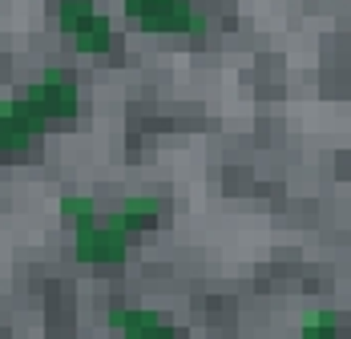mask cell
<instances>
[{
    "instance_id": "7a4b0ae2",
    "label": "cell",
    "mask_w": 351,
    "mask_h": 339,
    "mask_svg": "<svg viewBox=\"0 0 351 339\" xmlns=\"http://www.w3.org/2000/svg\"><path fill=\"white\" fill-rule=\"evenodd\" d=\"M57 21L69 33V40L81 53H109L113 45V25L101 8H93L89 0H57Z\"/></svg>"
},
{
    "instance_id": "3957f363",
    "label": "cell",
    "mask_w": 351,
    "mask_h": 339,
    "mask_svg": "<svg viewBox=\"0 0 351 339\" xmlns=\"http://www.w3.org/2000/svg\"><path fill=\"white\" fill-rule=\"evenodd\" d=\"M25 105L33 109L40 121H53V117H73L77 105H81V93H77V81H73L65 69L49 65L40 73V81H33L25 93Z\"/></svg>"
},
{
    "instance_id": "ba28073f",
    "label": "cell",
    "mask_w": 351,
    "mask_h": 339,
    "mask_svg": "<svg viewBox=\"0 0 351 339\" xmlns=\"http://www.w3.org/2000/svg\"><path fill=\"white\" fill-rule=\"evenodd\" d=\"M158 214H162V198H154V194H130L125 202L117 206L113 218H117L125 231H138V226H149Z\"/></svg>"
},
{
    "instance_id": "277c9868",
    "label": "cell",
    "mask_w": 351,
    "mask_h": 339,
    "mask_svg": "<svg viewBox=\"0 0 351 339\" xmlns=\"http://www.w3.org/2000/svg\"><path fill=\"white\" fill-rule=\"evenodd\" d=\"M73 250L77 259L85 263H121L125 250H130V231L117 222V218H106V222H77L73 226Z\"/></svg>"
},
{
    "instance_id": "5b68a950",
    "label": "cell",
    "mask_w": 351,
    "mask_h": 339,
    "mask_svg": "<svg viewBox=\"0 0 351 339\" xmlns=\"http://www.w3.org/2000/svg\"><path fill=\"white\" fill-rule=\"evenodd\" d=\"M45 130V121L25 105V97H8L0 102V154H21L29 150V141Z\"/></svg>"
},
{
    "instance_id": "6da1fadb",
    "label": "cell",
    "mask_w": 351,
    "mask_h": 339,
    "mask_svg": "<svg viewBox=\"0 0 351 339\" xmlns=\"http://www.w3.org/2000/svg\"><path fill=\"white\" fill-rule=\"evenodd\" d=\"M121 4L149 33H182V36L206 33V16L194 8V0H121Z\"/></svg>"
},
{
    "instance_id": "9c48e42d",
    "label": "cell",
    "mask_w": 351,
    "mask_h": 339,
    "mask_svg": "<svg viewBox=\"0 0 351 339\" xmlns=\"http://www.w3.org/2000/svg\"><path fill=\"white\" fill-rule=\"evenodd\" d=\"M61 214L69 218L73 226H77V222H93V218H97V202H93L89 194H65V198H61Z\"/></svg>"
},
{
    "instance_id": "8992f818",
    "label": "cell",
    "mask_w": 351,
    "mask_h": 339,
    "mask_svg": "<svg viewBox=\"0 0 351 339\" xmlns=\"http://www.w3.org/2000/svg\"><path fill=\"white\" fill-rule=\"evenodd\" d=\"M109 327L121 339H182L174 323L166 315L149 311V307H113L109 311Z\"/></svg>"
},
{
    "instance_id": "52a82bcc",
    "label": "cell",
    "mask_w": 351,
    "mask_h": 339,
    "mask_svg": "<svg viewBox=\"0 0 351 339\" xmlns=\"http://www.w3.org/2000/svg\"><path fill=\"white\" fill-rule=\"evenodd\" d=\"M299 339H348V319H343V311L319 307L311 315H303Z\"/></svg>"
}]
</instances>
